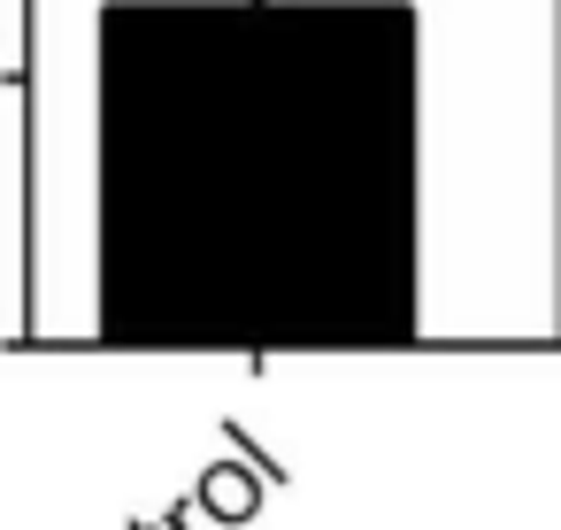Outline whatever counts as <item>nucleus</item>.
Wrapping results in <instances>:
<instances>
[{
    "label": "nucleus",
    "mask_w": 561,
    "mask_h": 530,
    "mask_svg": "<svg viewBox=\"0 0 561 530\" xmlns=\"http://www.w3.org/2000/svg\"><path fill=\"white\" fill-rule=\"evenodd\" d=\"M262 492H270V484H262L247 461H208V469H201V484H193L185 499H193V507H208L216 522H254V515H262Z\"/></svg>",
    "instance_id": "1"
}]
</instances>
